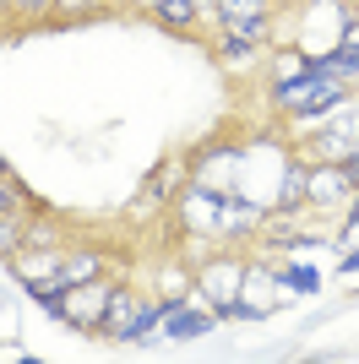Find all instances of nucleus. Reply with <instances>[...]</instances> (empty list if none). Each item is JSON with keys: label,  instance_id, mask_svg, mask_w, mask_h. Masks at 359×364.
I'll return each mask as SVG.
<instances>
[{"label": "nucleus", "instance_id": "5", "mask_svg": "<svg viewBox=\"0 0 359 364\" xmlns=\"http://www.w3.org/2000/svg\"><path fill=\"white\" fill-rule=\"evenodd\" d=\"M348 185H354V174H348V168H332V174H311V196H316V201H338Z\"/></svg>", "mask_w": 359, "mask_h": 364}, {"label": "nucleus", "instance_id": "6", "mask_svg": "<svg viewBox=\"0 0 359 364\" xmlns=\"http://www.w3.org/2000/svg\"><path fill=\"white\" fill-rule=\"evenodd\" d=\"M316 71H321V76H359V49L343 44L338 55H327V60L316 65Z\"/></svg>", "mask_w": 359, "mask_h": 364}, {"label": "nucleus", "instance_id": "12", "mask_svg": "<svg viewBox=\"0 0 359 364\" xmlns=\"http://www.w3.org/2000/svg\"><path fill=\"white\" fill-rule=\"evenodd\" d=\"M288 283H294V289H316V272H305V267H299V272H288Z\"/></svg>", "mask_w": 359, "mask_h": 364}, {"label": "nucleus", "instance_id": "7", "mask_svg": "<svg viewBox=\"0 0 359 364\" xmlns=\"http://www.w3.org/2000/svg\"><path fill=\"white\" fill-rule=\"evenodd\" d=\"M93 272H98V261H93V256H71L66 267H60V289H71V283H88Z\"/></svg>", "mask_w": 359, "mask_h": 364}, {"label": "nucleus", "instance_id": "10", "mask_svg": "<svg viewBox=\"0 0 359 364\" xmlns=\"http://www.w3.org/2000/svg\"><path fill=\"white\" fill-rule=\"evenodd\" d=\"M158 11H164L169 22H191V11H196V0H158Z\"/></svg>", "mask_w": 359, "mask_h": 364}, {"label": "nucleus", "instance_id": "3", "mask_svg": "<svg viewBox=\"0 0 359 364\" xmlns=\"http://www.w3.org/2000/svg\"><path fill=\"white\" fill-rule=\"evenodd\" d=\"M158 321V304H136L131 294H109V310H104V326L115 337H142Z\"/></svg>", "mask_w": 359, "mask_h": 364}, {"label": "nucleus", "instance_id": "2", "mask_svg": "<svg viewBox=\"0 0 359 364\" xmlns=\"http://www.w3.org/2000/svg\"><path fill=\"white\" fill-rule=\"evenodd\" d=\"M104 310H109V289H98V283H82V289H60V304H55V316H66L71 321V326H82V332H88V326H104Z\"/></svg>", "mask_w": 359, "mask_h": 364}, {"label": "nucleus", "instance_id": "11", "mask_svg": "<svg viewBox=\"0 0 359 364\" xmlns=\"http://www.w3.org/2000/svg\"><path fill=\"white\" fill-rule=\"evenodd\" d=\"M305 191H311V174H305V168H288V185H283V196H288V201H299Z\"/></svg>", "mask_w": 359, "mask_h": 364}, {"label": "nucleus", "instance_id": "4", "mask_svg": "<svg viewBox=\"0 0 359 364\" xmlns=\"http://www.w3.org/2000/svg\"><path fill=\"white\" fill-rule=\"evenodd\" d=\"M224 6V28L234 33L239 44H256L267 28V0H218Z\"/></svg>", "mask_w": 359, "mask_h": 364}, {"label": "nucleus", "instance_id": "9", "mask_svg": "<svg viewBox=\"0 0 359 364\" xmlns=\"http://www.w3.org/2000/svg\"><path fill=\"white\" fill-rule=\"evenodd\" d=\"M196 332H207V316H191V310H185V316H169V337H196Z\"/></svg>", "mask_w": 359, "mask_h": 364}, {"label": "nucleus", "instance_id": "14", "mask_svg": "<svg viewBox=\"0 0 359 364\" xmlns=\"http://www.w3.org/2000/svg\"><path fill=\"white\" fill-rule=\"evenodd\" d=\"M22 6H49V0H22Z\"/></svg>", "mask_w": 359, "mask_h": 364}, {"label": "nucleus", "instance_id": "1", "mask_svg": "<svg viewBox=\"0 0 359 364\" xmlns=\"http://www.w3.org/2000/svg\"><path fill=\"white\" fill-rule=\"evenodd\" d=\"M338 92H343V82L338 76H321L311 65L305 76H288V82H278V104L294 109V114H316V109L338 104Z\"/></svg>", "mask_w": 359, "mask_h": 364}, {"label": "nucleus", "instance_id": "13", "mask_svg": "<svg viewBox=\"0 0 359 364\" xmlns=\"http://www.w3.org/2000/svg\"><path fill=\"white\" fill-rule=\"evenodd\" d=\"M11 207H16V191H6V185H0V218H11Z\"/></svg>", "mask_w": 359, "mask_h": 364}, {"label": "nucleus", "instance_id": "8", "mask_svg": "<svg viewBox=\"0 0 359 364\" xmlns=\"http://www.w3.org/2000/svg\"><path fill=\"white\" fill-rule=\"evenodd\" d=\"M359 267V207L348 213V228H343V272Z\"/></svg>", "mask_w": 359, "mask_h": 364}, {"label": "nucleus", "instance_id": "15", "mask_svg": "<svg viewBox=\"0 0 359 364\" xmlns=\"http://www.w3.org/2000/svg\"><path fill=\"white\" fill-rule=\"evenodd\" d=\"M152 6H158V0H152Z\"/></svg>", "mask_w": 359, "mask_h": 364}]
</instances>
